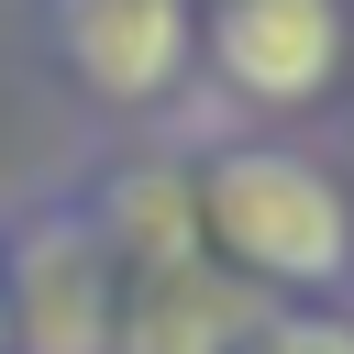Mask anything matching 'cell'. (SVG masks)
<instances>
[{
  "mask_svg": "<svg viewBox=\"0 0 354 354\" xmlns=\"http://www.w3.org/2000/svg\"><path fill=\"white\" fill-rule=\"evenodd\" d=\"M199 221H210L254 277H277V288H321V277L354 266V221H343L332 177H321L310 155H277V144L221 155L210 188H199Z\"/></svg>",
  "mask_w": 354,
  "mask_h": 354,
  "instance_id": "cell-1",
  "label": "cell"
},
{
  "mask_svg": "<svg viewBox=\"0 0 354 354\" xmlns=\"http://www.w3.org/2000/svg\"><path fill=\"white\" fill-rule=\"evenodd\" d=\"M0 310H22V332H33V354H111V288H100V232H77V221H44L22 254H11V299Z\"/></svg>",
  "mask_w": 354,
  "mask_h": 354,
  "instance_id": "cell-2",
  "label": "cell"
},
{
  "mask_svg": "<svg viewBox=\"0 0 354 354\" xmlns=\"http://www.w3.org/2000/svg\"><path fill=\"white\" fill-rule=\"evenodd\" d=\"M210 55L254 100H310L332 77V55H343V11L332 0H232L221 33H210Z\"/></svg>",
  "mask_w": 354,
  "mask_h": 354,
  "instance_id": "cell-3",
  "label": "cell"
},
{
  "mask_svg": "<svg viewBox=\"0 0 354 354\" xmlns=\"http://www.w3.org/2000/svg\"><path fill=\"white\" fill-rule=\"evenodd\" d=\"M66 66L100 100H155L188 66V11L177 0H66Z\"/></svg>",
  "mask_w": 354,
  "mask_h": 354,
  "instance_id": "cell-4",
  "label": "cell"
},
{
  "mask_svg": "<svg viewBox=\"0 0 354 354\" xmlns=\"http://www.w3.org/2000/svg\"><path fill=\"white\" fill-rule=\"evenodd\" d=\"M243 343V299L210 277H155V299L122 321L111 354H232Z\"/></svg>",
  "mask_w": 354,
  "mask_h": 354,
  "instance_id": "cell-5",
  "label": "cell"
},
{
  "mask_svg": "<svg viewBox=\"0 0 354 354\" xmlns=\"http://www.w3.org/2000/svg\"><path fill=\"white\" fill-rule=\"evenodd\" d=\"M122 232L155 254V277H177L188 266V243H199V210H188V188H166V177H122Z\"/></svg>",
  "mask_w": 354,
  "mask_h": 354,
  "instance_id": "cell-6",
  "label": "cell"
},
{
  "mask_svg": "<svg viewBox=\"0 0 354 354\" xmlns=\"http://www.w3.org/2000/svg\"><path fill=\"white\" fill-rule=\"evenodd\" d=\"M232 354H354V332L343 321H254Z\"/></svg>",
  "mask_w": 354,
  "mask_h": 354,
  "instance_id": "cell-7",
  "label": "cell"
},
{
  "mask_svg": "<svg viewBox=\"0 0 354 354\" xmlns=\"http://www.w3.org/2000/svg\"><path fill=\"white\" fill-rule=\"evenodd\" d=\"M0 332H11V310H0Z\"/></svg>",
  "mask_w": 354,
  "mask_h": 354,
  "instance_id": "cell-8",
  "label": "cell"
}]
</instances>
